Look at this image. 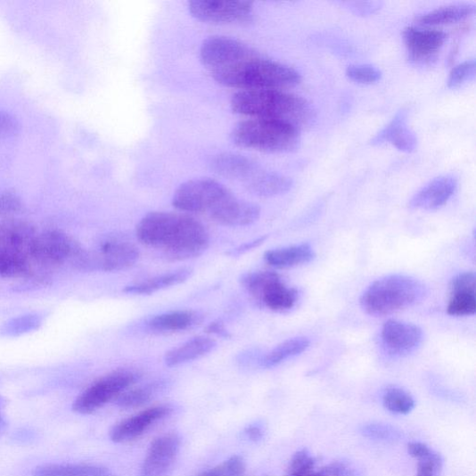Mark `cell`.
<instances>
[{
	"label": "cell",
	"instance_id": "cell-1",
	"mask_svg": "<svg viewBox=\"0 0 476 476\" xmlns=\"http://www.w3.org/2000/svg\"><path fill=\"white\" fill-rule=\"evenodd\" d=\"M139 242L161 250L172 261H185L202 255L209 245L206 227L191 216L175 212H150L136 227Z\"/></svg>",
	"mask_w": 476,
	"mask_h": 476
},
{
	"label": "cell",
	"instance_id": "cell-2",
	"mask_svg": "<svg viewBox=\"0 0 476 476\" xmlns=\"http://www.w3.org/2000/svg\"><path fill=\"white\" fill-rule=\"evenodd\" d=\"M209 73L221 85L242 91H281L292 88L301 80L294 69L266 59L252 49Z\"/></svg>",
	"mask_w": 476,
	"mask_h": 476
},
{
	"label": "cell",
	"instance_id": "cell-3",
	"mask_svg": "<svg viewBox=\"0 0 476 476\" xmlns=\"http://www.w3.org/2000/svg\"><path fill=\"white\" fill-rule=\"evenodd\" d=\"M231 108L234 114L286 121L299 127L314 117L307 100L278 90L242 91L233 96Z\"/></svg>",
	"mask_w": 476,
	"mask_h": 476
},
{
	"label": "cell",
	"instance_id": "cell-4",
	"mask_svg": "<svg viewBox=\"0 0 476 476\" xmlns=\"http://www.w3.org/2000/svg\"><path fill=\"white\" fill-rule=\"evenodd\" d=\"M231 140L237 146L259 152L287 154L299 148L300 131L299 127L286 121L250 119L233 128Z\"/></svg>",
	"mask_w": 476,
	"mask_h": 476
},
{
	"label": "cell",
	"instance_id": "cell-5",
	"mask_svg": "<svg viewBox=\"0 0 476 476\" xmlns=\"http://www.w3.org/2000/svg\"><path fill=\"white\" fill-rule=\"evenodd\" d=\"M424 294V286L415 278L387 275L367 287L360 298V306L367 315L385 316L414 306Z\"/></svg>",
	"mask_w": 476,
	"mask_h": 476
},
{
	"label": "cell",
	"instance_id": "cell-6",
	"mask_svg": "<svg viewBox=\"0 0 476 476\" xmlns=\"http://www.w3.org/2000/svg\"><path fill=\"white\" fill-rule=\"evenodd\" d=\"M234 193L221 183L209 179L188 181L176 191L172 205L189 213H207L210 216L217 211Z\"/></svg>",
	"mask_w": 476,
	"mask_h": 476
},
{
	"label": "cell",
	"instance_id": "cell-7",
	"mask_svg": "<svg viewBox=\"0 0 476 476\" xmlns=\"http://www.w3.org/2000/svg\"><path fill=\"white\" fill-rule=\"evenodd\" d=\"M85 250L66 233L49 230L37 234L30 249L35 267L56 269L69 262L78 266Z\"/></svg>",
	"mask_w": 476,
	"mask_h": 476
},
{
	"label": "cell",
	"instance_id": "cell-8",
	"mask_svg": "<svg viewBox=\"0 0 476 476\" xmlns=\"http://www.w3.org/2000/svg\"><path fill=\"white\" fill-rule=\"evenodd\" d=\"M242 286L271 311L283 313L294 308L298 299L295 289L288 287L281 277L270 271H258L242 276Z\"/></svg>",
	"mask_w": 476,
	"mask_h": 476
},
{
	"label": "cell",
	"instance_id": "cell-9",
	"mask_svg": "<svg viewBox=\"0 0 476 476\" xmlns=\"http://www.w3.org/2000/svg\"><path fill=\"white\" fill-rule=\"evenodd\" d=\"M138 379L136 372L127 369L107 374L86 389L74 402L73 409L79 414H92L106 404L118 399Z\"/></svg>",
	"mask_w": 476,
	"mask_h": 476
},
{
	"label": "cell",
	"instance_id": "cell-10",
	"mask_svg": "<svg viewBox=\"0 0 476 476\" xmlns=\"http://www.w3.org/2000/svg\"><path fill=\"white\" fill-rule=\"evenodd\" d=\"M140 251L132 243L110 240L103 242L94 253H85L81 268L118 272L135 266Z\"/></svg>",
	"mask_w": 476,
	"mask_h": 476
},
{
	"label": "cell",
	"instance_id": "cell-11",
	"mask_svg": "<svg viewBox=\"0 0 476 476\" xmlns=\"http://www.w3.org/2000/svg\"><path fill=\"white\" fill-rule=\"evenodd\" d=\"M188 9L194 18L210 24L242 23L253 14V4L249 2L193 0Z\"/></svg>",
	"mask_w": 476,
	"mask_h": 476
},
{
	"label": "cell",
	"instance_id": "cell-12",
	"mask_svg": "<svg viewBox=\"0 0 476 476\" xmlns=\"http://www.w3.org/2000/svg\"><path fill=\"white\" fill-rule=\"evenodd\" d=\"M381 337L389 354L404 357L414 353L419 348L423 332L414 324L391 319L383 324Z\"/></svg>",
	"mask_w": 476,
	"mask_h": 476
},
{
	"label": "cell",
	"instance_id": "cell-13",
	"mask_svg": "<svg viewBox=\"0 0 476 476\" xmlns=\"http://www.w3.org/2000/svg\"><path fill=\"white\" fill-rule=\"evenodd\" d=\"M180 450L176 435H165L151 444L141 468V476H165L175 464Z\"/></svg>",
	"mask_w": 476,
	"mask_h": 476
},
{
	"label": "cell",
	"instance_id": "cell-14",
	"mask_svg": "<svg viewBox=\"0 0 476 476\" xmlns=\"http://www.w3.org/2000/svg\"><path fill=\"white\" fill-rule=\"evenodd\" d=\"M447 38V33L437 29L409 27L403 32L409 58L420 62L434 57L444 46Z\"/></svg>",
	"mask_w": 476,
	"mask_h": 476
},
{
	"label": "cell",
	"instance_id": "cell-15",
	"mask_svg": "<svg viewBox=\"0 0 476 476\" xmlns=\"http://www.w3.org/2000/svg\"><path fill=\"white\" fill-rule=\"evenodd\" d=\"M168 406H156L146 408L142 413L127 418L113 427L111 439L115 443H127L139 439L156 423L169 415Z\"/></svg>",
	"mask_w": 476,
	"mask_h": 476
},
{
	"label": "cell",
	"instance_id": "cell-16",
	"mask_svg": "<svg viewBox=\"0 0 476 476\" xmlns=\"http://www.w3.org/2000/svg\"><path fill=\"white\" fill-rule=\"evenodd\" d=\"M447 314L452 316H470L476 312V277L466 272L452 279Z\"/></svg>",
	"mask_w": 476,
	"mask_h": 476
},
{
	"label": "cell",
	"instance_id": "cell-17",
	"mask_svg": "<svg viewBox=\"0 0 476 476\" xmlns=\"http://www.w3.org/2000/svg\"><path fill=\"white\" fill-rule=\"evenodd\" d=\"M458 181L453 176H441L430 182L409 201L414 209L434 210L443 207L455 193Z\"/></svg>",
	"mask_w": 476,
	"mask_h": 476
},
{
	"label": "cell",
	"instance_id": "cell-18",
	"mask_svg": "<svg viewBox=\"0 0 476 476\" xmlns=\"http://www.w3.org/2000/svg\"><path fill=\"white\" fill-rule=\"evenodd\" d=\"M210 167L217 175L230 180L242 182L244 185L263 169L253 160L233 153L215 156L211 160Z\"/></svg>",
	"mask_w": 476,
	"mask_h": 476
},
{
	"label": "cell",
	"instance_id": "cell-19",
	"mask_svg": "<svg viewBox=\"0 0 476 476\" xmlns=\"http://www.w3.org/2000/svg\"><path fill=\"white\" fill-rule=\"evenodd\" d=\"M259 215L261 209L258 205L242 201L234 194L210 218L222 226L238 227L255 223Z\"/></svg>",
	"mask_w": 476,
	"mask_h": 476
},
{
	"label": "cell",
	"instance_id": "cell-20",
	"mask_svg": "<svg viewBox=\"0 0 476 476\" xmlns=\"http://www.w3.org/2000/svg\"><path fill=\"white\" fill-rule=\"evenodd\" d=\"M391 144L402 152L411 153L417 147L416 135L407 126V114L406 111L398 112L396 117L384 127L372 140L373 145Z\"/></svg>",
	"mask_w": 476,
	"mask_h": 476
},
{
	"label": "cell",
	"instance_id": "cell-21",
	"mask_svg": "<svg viewBox=\"0 0 476 476\" xmlns=\"http://www.w3.org/2000/svg\"><path fill=\"white\" fill-rule=\"evenodd\" d=\"M37 235V230L32 224L21 220H7L0 224V250L30 254Z\"/></svg>",
	"mask_w": 476,
	"mask_h": 476
},
{
	"label": "cell",
	"instance_id": "cell-22",
	"mask_svg": "<svg viewBox=\"0 0 476 476\" xmlns=\"http://www.w3.org/2000/svg\"><path fill=\"white\" fill-rule=\"evenodd\" d=\"M203 316L196 311L179 310L156 316L150 318L146 326L155 333H170L185 332L198 326Z\"/></svg>",
	"mask_w": 476,
	"mask_h": 476
},
{
	"label": "cell",
	"instance_id": "cell-23",
	"mask_svg": "<svg viewBox=\"0 0 476 476\" xmlns=\"http://www.w3.org/2000/svg\"><path fill=\"white\" fill-rule=\"evenodd\" d=\"M244 185L254 196L274 198L291 191L293 181L280 173L262 169Z\"/></svg>",
	"mask_w": 476,
	"mask_h": 476
},
{
	"label": "cell",
	"instance_id": "cell-24",
	"mask_svg": "<svg viewBox=\"0 0 476 476\" xmlns=\"http://www.w3.org/2000/svg\"><path fill=\"white\" fill-rule=\"evenodd\" d=\"M216 341L211 338L199 336L168 351L165 356L168 366H177L199 359L216 349Z\"/></svg>",
	"mask_w": 476,
	"mask_h": 476
},
{
	"label": "cell",
	"instance_id": "cell-25",
	"mask_svg": "<svg viewBox=\"0 0 476 476\" xmlns=\"http://www.w3.org/2000/svg\"><path fill=\"white\" fill-rule=\"evenodd\" d=\"M315 256L312 247L305 243L267 251L265 259L273 267L285 269L308 264Z\"/></svg>",
	"mask_w": 476,
	"mask_h": 476
},
{
	"label": "cell",
	"instance_id": "cell-26",
	"mask_svg": "<svg viewBox=\"0 0 476 476\" xmlns=\"http://www.w3.org/2000/svg\"><path fill=\"white\" fill-rule=\"evenodd\" d=\"M192 275V270L183 268L177 271L166 273L154 277L141 281V283L128 285L124 292L135 295H150L162 290L180 285L187 281Z\"/></svg>",
	"mask_w": 476,
	"mask_h": 476
},
{
	"label": "cell",
	"instance_id": "cell-27",
	"mask_svg": "<svg viewBox=\"0 0 476 476\" xmlns=\"http://www.w3.org/2000/svg\"><path fill=\"white\" fill-rule=\"evenodd\" d=\"M35 266L28 252L0 250V276L29 278L35 275Z\"/></svg>",
	"mask_w": 476,
	"mask_h": 476
},
{
	"label": "cell",
	"instance_id": "cell-28",
	"mask_svg": "<svg viewBox=\"0 0 476 476\" xmlns=\"http://www.w3.org/2000/svg\"><path fill=\"white\" fill-rule=\"evenodd\" d=\"M475 12V6L470 4H452L440 7L420 15L416 20L423 26H443L458 23Z\"/></svg>",
	"mask_w": 476,
	"mask_h": 476
},
{
	"label": "cell",
	"instance_id": "cell-29",
	"mask_svg": "<svg viewBox=\"0 0 476 476\" xmlns=\"http://www.w3.org/2000/svg\"><path fill=\"white\" fill-rule=\"evenodd\" d=\"M34 476H117L107 468L90 464H45L32 472Z\"/></svg>",
	"mask_w": 476,
	"mask_h": 476
},
{
	"label": "cell",
	"instance_id": "cell-30",
	"mask_svg": "<svg viewBox=\"0 0 476 476\" xmlns=\"http://www.w3.org/2000/svg\"><path fill=\"white\" fill-rule=\"evenodd\" d=\"M310 341L306 337H297L280 343L268 353L263 360V365L273 367L286 360L304 353L308 349Z\"/></svg>",
	"mask_w": 476,
	"mask_h": 476
},
{
	"label": "cell",
	"instance_id": "cell-31",
	"mask_svg": "<svg viewBox=\"0 0 476 476\" xmlns=\"http://www.w3.org/2000/svg\"><path fill=\"white\" fill-rule=\"evenodd\" d=\"M383 405L391 413L406 415L415 407V400L399 387H389L383 395Z\"/></svg>",
	"mask_w": 476,
	"mask_h": 476
},
{
	"label": "cell",
	"instance_id": "cell-32",
	"mask_svg": "<svg viewBox=\"0 0 476 476\" xmlns=\"http://www.w3.org/2000/svg\"><path fill=\"white\" fill-rule=\"evenodd\" d=\"M159 385L149 384L124 392L118 399L117 404L120 408L132 409L147 404L158 393Z\"/></svg>",
	"mask_w": 476,
	"mask_h": 476
},
{
	"label": "cell",
	"instance_id": "cell-33",
	"mask_svg": "<svg viewBox=\"0 0 476 476\" xmlns=\"http://www.w3.org/2000/svg\"><path fill=\"white\" fill-rule=\"evenodd\" d=\"M41 319L37 315L21 316L4 324L0 333L4 336H18L38 329Z\"/></svg>",
	"mask_w": 476,
	"mask_h": 476
},
{
	"label": "cell",
	"instance_id": "cell-34",
	"mask_svg": "<svg viewBox=\"0 0 476 476\" xmlns=\"http://www.w3.org/2000/svg\"><path fill=\"white\" fill-rule=\"evenodd\" d=\"M476 62L474 59L467 60L454 68L448 77L447 86L450 89L460 88L461 86L475 77Z\"/></svg>",
	"mask_w": 476,
	"mask_h": 476
},
{
	"label": "cell",
	"instance_id": "cell-35",
	"mask_svg": "<svg viewBox=\"0 0 476 476\" xmlns=\"http://www.w3.org/2000/svg\"><path fill=\"white\" fill-rule=\"evenodd\" d=\"M346 76L358 84L371 85L382 78V72L372 64H356L349 67Z\"/></svg>",
	"mask_w": 476,
	"mask_h": 476
},
{
	"label": "cell",
	"instance_id": "cell-36",
	"mask_svg": "<svg viewBox=\"0 0 476 476\" xmlns=\"http://www.w3.org/2000/svg\"><path fill=\"white\" fill-rule=\"evenodd\" d=\"M315 460L307 449L294 454L291 460L288 472L291 476H311L314 472Z\"/></svg>",
	"mask_w": 476,
	"mask_h": 476
},
{
	"label": "cell",
	"instance_id": "cell-37",
	"mask_svg": "<svg viewBox=\"0 0 476 476\" xmlns=\"http://www.w3.org/2000/svg\"><path fill=\"white\" fill-rule=\"evenodd\" d=\"M246 465L240 456H233L229 460L201 473L198 476H244Z\"/></svg>",
	"mask_w": 476,
	"mask_h": 476
},
{
	"label": "cell",
	"instance_id": "cell-38",
	"mask_svg": "<svg viewBox=\"0 0 476 476\" xmlns=\"http://www.w3.org/2000/svg\"><path fill=\"white\" fill-rule=\"evenodd\" d=\"M364 436L381 440H394L399 437L398 431L393 427L382 424L371 423L362 429Z\"/></svg>",
	"mask_w": 476,
	"mask_h": 476
},
{
	"label": "cell",
	"instance_id": "cell-39",
	"mask_svg": "<svg viewBox=\"0 0 476 476\" xmlns=\"http://www.w3.org/2000/svg\"><path fill=\"white\" fill-rule=\"evenodd\" d=\"M23 210V202L12 192L0 193V216L3 217H12Z\"/></svg>",
	"mask_w": 476,
	"mask_h": 476
},
{
	"label": "cell",
	"instance_id": "cell-40",
	"mask_svg": "<svg viewBox=\"0 0 476 476\" xmlns=\"http://www.w3.org/2000/svg\"><path fill=\"white\" fill-rule=\"evenodd\" d=\"M18 120L7 112H0V140L15 136L19 133Z\"/></svg>",
	"mask_w": 476,
	"mask_h": 476
},
{
	"label": "cell",
	"instance_id": "cell-41",
	"mask_svg": "<svg viewBox=\"0 0 476 476\" xmlns=\"http://www.w3.org/2000/svg\"><path fill=\"white\" fill-rule=\"evenodd\" d=\"M311 476H357V474L349 465L342 463H334L313 472Z\"/></svg>",
	"mask_w": 476,
	"mask_h": 476
},
{
	"label": "cell",
	"instance_id": "cell-42",
	"mask_svg": "<svg viewBox=\"0 0 476 476\" xmlns=\"http://www.w3.org/2000/svg\"><path fill=\"white\" fill-rule=\"evenodd\" d=\"M432 451L427 445L421 442H413L408 444L407 452L409 455L418 461L428 456Z\"/></svg>",
	"mask_w": 476,
	"mask_h": 476
},
{
	"label": "cell",
	"instance_id": "cell-43",
	"mask_svg": "<svg viewBox=\"0 0 476 476\" xmlns=\"http://www.w3.org/2000/svg\"><path fill=\"white\" fill-rule=\"evenodd\" d=\"M351 10L360 15H369L374 13L381 9L382 4L378 2L373 3H354L349 4Z\"/></svg>",
	"mask_w": 476,
	"mask_h": 476
},
{
	"label": "cell",
	"instance_id": "cell-44",
	"mask_svg": "<svg viewBox=\"0 0 476 476\" xmlns=\"http://www.w3.org/2000/svg\"><path fill=\"white\" fill-rule=\"evenodd\" d=\"M267 236L259 237L257 238V240L247 242L240 247H237L236 249L232 250L230 252H228V254L231 256L243 255L246 252L252 250L255 248H258L259 246H261L267 241Z\"/></svg>",
	"mask_w": 476,
	"mask_h": 476
},
{
	"label": "cell",
	"instance_id": "cell-45",
	"mask_svg": "<svg viewBox=\"0 0 476 476\" xmlns=\"http://www.w3.org/2000/svg\"><path fill=\"white\" fill-rule=\"evenodd\" d=\"M206 332L209 334L217 335L223 338H229V332L226 329L225 324L220 320L211 322L206 328Z\"/></svg>",
	"mask_w": 476,
	"mask_h": 476
},
{
	"label": "cell",
	"instance_id": "cell-46",
	"mask_svg": "<svg viewBox=\"0 0 476 476\" xmlns=\"http://www.w3.org/2000/svg\"><path fill=\"white\" fill-rule=\"evenodd\" d=\"M246 436L252 441H258L263 438V431L257 426H250L245 430Z\"/></svg>",
	"mask_w": 476,
	"mask_h": 476
},
{
	"label": "cell",
	"instance_id": "cell-47",
	"mask_svg": "<svg viewBox=\"0 0 476 476\" xmlns=\"http://www.w3.org/2000/svg\"><path fill=\"white\" fill-rule=\"evenodd\" d=\"M288 476H291V475H288Z\"/></svg>",
	"mask_w": 476,
	"mask_h": 476
}]
</instances>
